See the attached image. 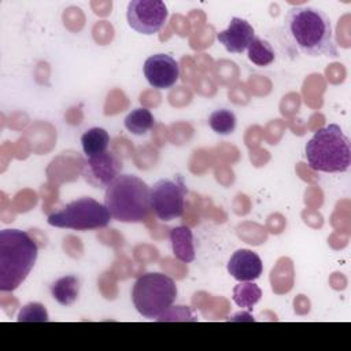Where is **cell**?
<instances>
[{
    "instance_id": "obj_1",
    "label": "cell",
    "mask_w": 351,
    "mask_h": 351,
    "mask_svg": "<svg viewBox=\"0 0 351 351\" xmlns=\"http://www.w3.org/2000/svg\"><path fill=\"white\" fill-rule=\"evenodd\" d=\"M282 34L287 43L307 56H337L329 16L315 7L298 5L288 10Z\"/></svg>"
},
{
    "instance_id": "obj_2",
    "label": "cell",
    "mask_w": 351,
    "mask_h": 351,
    "mask_svg": "<svg viewBox=\"0 0 351 351\" xmlns=\"http://www.w3.org/2000/svg\"><path fill=\"white\" fill-rule=\"evenodd\" d=\"M38 255L37 243L23 230L0 232V291H15L33 269Z\"/></svg>"
},
{
    "instance_id": "obj_3",
    "label": "cell",
    "mask_w": 351,
    "mask_h": 351,
    "mask_svg": "<svg viewBox=\"0 0 351 351\" xmlns=\"http://www.w3.org/2000/svg\"><path fill=\"white\" fill-rule=\"evenodd\" d=\"M104 206L119 222H143L151 208V188L134 174H119L104 193Z\"/></svg>"
},
{
    "instance_id": "obj_4",
    "label": "cell",
    "mask_w": 351,
    "mask_h": 351,
    "mask_svg": "<svg viewBox=\"0 0 351 351\" xmlns=\"http://www.w3.org/2000/svg\"><path fill=\"white\" fill-rule=\"evenodd\" d=\"M304 151L308 166L315 171L344 173L350 169L351 143L336 123L318 129Z\"/></svg>"
},
{
    "instance_id": "obj_5",
    "label": "cell",
    "mask_w": 351,
    "mask_h": 351,
    "mask_svg": "<svg viewBox=\"0 0 351 351\" xmlns=\"http://www.w3.org/2000/svg\"><path fill=\"white\" fill-rule=\"evenodd\" d=\"M177 298V285L163 273H145L132 288V302L136 310L148 319H158Z\"/></svg>"
},
{
    "instance_id": "obj_6",
    "label": "cell",
    "mask_w": 351,
    "mask_h": 351,
    "mask_svg": "<svg viewBox=\"0 0 351 351\" xmlns=\"http://www.w3.org/2000/svg\"><path fill=\"white\" fill-rule=\"evenodd\" d=\"M107 207L92 197L73 200L48 215V223L55 228L73 230H93L106 228L111 219Z\"/></svg>"
},
{
    "instance_id": "obj_7",
    "label": "cell",
    "mask_w": 351,
    "mask_h": 351,
    "mask_svg": "<svg viewBox=\"0 0 351 351\" xmlns=\"http://www.w3.org/2000/svg\"><path fill=\"white\" fill-rule=\"evenodd\" d=\"M186 188L181 178H162L151 188V208L162 221H171L184 214Z\"/></svg>"
},
{
    "instance_id": "obj_8",
    "label": "cell",
    "mask_w": 351,
    "mask_h": 351,
    "mask_svg": "<svg viewBox=\"0 0 351 351\" xmlns=\"http://www.w3.org/2000/svg\"><path fill=\"white\" fill-rule=\"evenodd\" d=\"M167 7L160 0H132L128 4V25L141 34L158 33L167 21Z\"/></svg>"
},
{
    "instance_id": "obj_9",
    "label": "cell",
    "mask_w": 351,
    "mask_h": 351,
    "mask_svg": "<svg viewBox=\"0 0 351 351\" xmlns=\"http://www.w3.org/2000/svg\"><path fill=\"white\" fill-rule=\"evenodd\" d=\"M122 170L121 159L110 151L88 158L84 163L82 177L93 188H107Z\"/></svg>"
},
{
    "instance_id": "obj_10",
    "label": "cell",
    "mask_w": 351,
    "mask_h": 351,
    "mask_svg": "<svg viewBox=\"0 0 351 351\" xmlns=\"http://www.w3.org/2000/svg\"><path fill=\"white\" fill-rule=\"evenodd\" d=\"M143 71L148 84L156 89H169L180 78V64L167 53H156L147 58Z\"/></svg>"
},
{
    "instance_id": "obj_11",
    "label": "cell",
    "mask_w": 351,
    "mask_h": 351,
    "mask_svg": "<svg viewBox=\"0 0 351 351\" xmlns=\"http://www.w3.org/2000/svg\"><path fill=\"white\" fill-rule=\"evenodd\" d=\"M254 38V27L250 25L248 21L239 16H233L228 29L217 34V40L225 47L228 52L232 53H243L245 49H248Z\"/></svg>"
},
{
    "instance_id": "obj_12",
    "label": "cell",
    "mask_w": 351,
    "mask_h": 351,
    "mask_svg": "<svg viewBox=\"0 0 351 351\" xmlns=\"http://www.w3.org/2000/svg\"><path fill=\"white\" fill-rule=\"evenodd\" d=\"M263 263L259 255L251 250H237L228 262L229 274L237 281H254L261 277Z\"/></svg>"
},
{
    "instance_id": "obj_13",
    "label": "cell",
    "mask_w": 351,
    "mask_h": 351,
    "mask_svg": "<svg viewBox=\"0 0 351 351\" xmlns=\"http://www.w3.org/2000/svg\"><path fill=\"white\" fill-rule=\"evenodd\" d=\"M171 250L174 256L185 263H189L195 259V247H193V234L188 226H176L170 232Z\"/></svg>"
},
{
    "instance_id": "obj_14",
    "label": "cell",
    "mask_w": 351,
    "mask_h": 351,
    "mask_svg": "<svg viewBox=\"0 0 351 351\" xmlns=\"http://www.w3.org/2000/svg\"><path fill=\"white\" fill-rule=\"evenodd\" d=\"M52 298L62 306L73 304L80 295V280L75 276H63L51 285Z\"/></svg>"
},
{
    "instance_id": "obj_15",
    "label": "cell",
    "mask_w": 351,
    "mask_h": 351,
    "mask_svg": "<svg viewBox=\"0 0 351 351\" xmlns=\"http://www.w3.org/2000/svg\"><path fill=\"white\" fill-rule=\"evenodd\" d=\"M110 136L103 128H90L81 136V145L88 158L106 152Z\"/></svg>"
},
{
    "instance_id": "obj_16",
    "label": "cell",
    "mask_w": 351,
    "mask_h": 351,
    "mask_svg": "<svg viewBox=\"0 0 351 351\" xmlns=\"http://www.w3.org/2000/svg\"><path fill=\"white\" fill-rule=\"evenodd\" d=\"M125 128L132 133V134H136V136H143L145 134L148 130H151L155 125V118L152 115V112L144 107H140V108H134L132 110L125 121Z\"/></svg>"
},
{
    "instance_id": "obj_17",
    "label": "cell",
    "mask_w": 351,
    "mask_h": 351,
    "mask_svg": "<svg viewBox=\"0 0 351 351\" xmlns=\"http://www.w3.org/2000/svg\"><path fill=\"white\" fill-rule=\"evenodd\" d=\"M232 298L239 307L252 310V307L261 300L262 291L256 284L251 281H241L233 288Z\"/></svg>"
},
{
    "instance_id": "obj_18",
    "label": "cell",
    "mask_w": 351,
    "mask_h": 351,
    "mask_svg": "<svg viewBox=\"0 0 351 351\" xmlns=\"http://www.w3.org/2000/svg\"><path fill=\"white\" fill-rule=\"evenodd\" d=\"M248 59L254 64H256L259 67H265L274 62L276 53L269 41H266L261 37H255L248 47Z\"/></svg>"
},
{
    "instance_id": "obj_19",
    "label": "cell",
    "mask_w": 351,
    "mask_h": 351,
    "mask_svg": "<svg viewBox=\"0 0 351 351\" xmlns=\"http://www.w3.org/2000/svg\"><path fill=\"white\" fill-rule=\"evenodd\" d=\"M236 115L228 108L215 110L208 117V126L213 129V132L221 136H228L233 133L236 129Z\"/></svg>"
},
{
    "instance_id": "obj_20",
    "label": "cell",
    "mask_w": 351,
    "mask_h": 351,
    "mask_svg": "<svg viewBox=\"0 0 351 351\" xmlns=\"http://www.w3.org/2000/svg\"><path fill=\"white\" fill-rule=\"evenodd\" d=\"M18 322H45L48 313L41 303H27L23 306L16 318Z\"/></svg>"
}]
</instances>
